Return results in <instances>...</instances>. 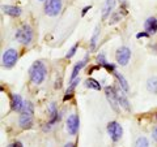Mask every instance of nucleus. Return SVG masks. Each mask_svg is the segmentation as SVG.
<instances>
[{"instance_id": "f257e3e1", "label": "nucleus", "mask_w": 157, "mask_h": 147, "mask_svg": "<svg viewBox=\"0 0 157 147\" xmlns=\"http://www.w3.org/2000/svg\"><path fill=\"white\" fill-rule=\"evenodd\" d=\"M47 69L42 61H36L29 69V78L34 85H41L46 78Z\"/></svg>"}, {"instance_id": "f03ea898", "label": "nucleus", "mask_w": 157, "mask_h": 147, "mask_svg": "<svg viewBox=\"0 0 157 147\" xmlns=\"http://www.w3.org/2000/svg\"><path fill=\"white\" fill-rule=\"evenodd\" d=\"M14 38L21 45H29L33 41V29L29 25H22L21 27L16 30Z\"/></svg>"}, {"instance_id": "7ed1b4c3", "label": "nucleus", "mask_w": 157, "mask_h": 147, "mask_svg": "<svg viewBox=\"0 0 157 147\" xmlns=\"http://www.w3.org/2000/svg\"><path fill=\"white\" fill-rule=\"evenodd\" d=\"M17 59H18V53H17V50L14 48H9V50L4 51L3 53V57H2V65L7 69H11L16 65L17 63Z\"/></svg>"}, {"instance_id": "20e7f679", "label": "nucleus", "mask_w": 157, "mask_h": 147, "mask_svg": "<svg viewBox=\"0 0 157 147\" xmlns=\"http://www.w3.org/2000/svg\"><path fill=\"white\" fill-rule=\"evenodd\" d=\"M63 3L62 0H46L45 4V13L50 17H55L58 16L62 11Z\"/></svg>"}, {"instance_id": "39448f33", "label": "nucleus", "mask_w": 157, "mask_h": 147, "mask_svg": "<svg viewBox=\"0 0 157 147\" xmlns=\"http://www.w3.org/2000/svg\"><path fill=\"white\" fill-rule=\"evenodd\" d=\"M131 59V50L128 47L126 46H122L117 50V53H115V60L118 63V65L121 66H126L127 64H128Z\"/></svg>"}, {"instance_id": "423d86ee", "label": "nucleus", "mask_w": 157, "mask_h": 147, "mask_svg": "<svg viewBox=\"0 0 157 147\" xmlns=\"http://www.w3.org/2000/svg\"><path fill=\"white\" fill-rule=\"evenodd\" d=\"M106 129H107V133H109L113 142H118L122 138V135H123V129H122V126L118 124L117 121H110L109 124H107Z\"/></svg>"}, {"instance_id": "0eeeda50", "label": "nucleus", "mask_w": 157, "mask_h": 147, "mask_svg": "<svg viewBox=\"0 0 157 147\" xmlns=\"http://www.w3.org/2000/svg\"><path fill=\"white\" fill-rule=\"evenodd\" d=\"M105 95L107 98V100L111 104L113 109L114 111H118L119 109V103H118V94H117V90L114 89L113 86H106L105 87Z\"/></svg>"}, {"instance_id": "6e6552de", "label": "nucleus", "mask_w": 157, "mask_h": 147, "mask_svg": "<svg viewBox=\"0 0 157 147\" xmlns=\"http://www.w3.org/2000/svg\"><path fill=\"white\" fill-rule=\"evenodd\" d=\"M78 126H80V119L76 113H72L68 116L67 119V131L71 135H76V133L78 131Z\"/></svg>"}, {"instance_id": "1a4fd4ad", "label": "nucleus", "mask_w": 157, "mask_h": 147, "mask_svg": "<svg viewBox=\"0 0 157 147\" xmlns=\"http://www.w3.org/2000/svg\"><path fill=\"white\" fill-rule=\"evenodd\" d=\"M24 103L22 102V98L18 94H12L11 95V108L16 112H21L22 107H24Z\"/></svg>"}, {"instance_id": "9d476101", "label": "nucleus", "mask_w": 157, "mask_h": 147, "mask_svg": "<svg viewBox=\"0 0 157 147\" xmlns=\"http://www.w3.org/2000/svg\"><path fill=\"white\" fill-rule=\"evenodd\" d=\"M144 29L149 35H153L157 33V18L156 17H149L147 18V21L144 23Z\"/></svg>"}, {"instance_id": "9b49d317", "label": "nucleus", "mask_w": 157, "mask_h": 147, "mask_svg": "<svg viewBox=\"0 0 157 147\" xmlns=\"http://www.w3.org/2000/svg\"><path fill=\"white\" fill-rule=\"evenodd\" d=\"M18 125L22 129H30L33 125V115H26V113H21L18 119Z\"/></svg>"}, {"instance_id": "f8f14e48", "label": "nucleus", "mask_w": 157, "mask_h": 147, "mask_svg": "<svg viewBox=\"0 0 157 147\" xmlns=\"http://www.w3.org/2000/svg\"><path fill=\"white\" fill-rule=\"evenodd\" d=\"M78 82H80V78H76V80L71 81V85L68 86V89L66 90V94H64V96H63V100L64 102L70 100V99L73 98V95H75V89H76V86L78 85Z\"/></svg>"}, {"instance_id": "ddd939ff", "label": "nucleus", "mask_w": 157, "mask_h": 147, "mask_svg": "<svg viewBox=\"0 0 157 147\" xmlns=\"http://www.w3.org/2000/svg\"><path fill=\"white\" fill-rule=\"evenodd\" d=\"M2 11L11 17H18V16H21V13H22L21 8H18L16 5H3Z\"/></svg>"}, {"instance_id": "4468645a", "label": "nucleus", "mask_w": 157, "mask_h": 147, "mask_svg": "<svg viewBox=\"0 0 157 147\" xmlns=\"http://www.w3.org/2000/svg\"><path fill=\"white\" fill-rule=\"evenodd\" d=\"M124 90H117V94H118V103H119V106L122 107V108H124L126 111H130V103H128V99L126 98V95L123 94Z\"/></svg>"}, {"instance_id": "2eb2a0df", "label": "nucleus", "mask_w": 157, "mask_h": 147, "mask_svg": "<svg viewBox=\"0 0 157 147\" xmlns=\"http://www.w3.org/2000/svg\"><path fill=\"white\" fill-rule=\"evenodd\" d=\"M48 112H50V121H48L47 125H52V124H55V122H58L59 119H60V116H59L58 109L54 103H51V104L48 106Z\"/></svg>"}, {"instance_id": "dca6fc26", "label": "nucleus", "mask_w": 157, "mask_h": 147, "mask_svg": "<svg viewBox=\"0 0 157 147\" xmlns=\"http://www.w3.org/2000/svg\"><path fill=\"white\" fill-rule=\"evenodd\" d=\"M86 61H88V55L85 56L84 60H81L80 63H77V64L73 66L72 74H71V81H73V80H76V78H77V76H78V73H80V70L86 65Z\"/></svg>"}, {"instance_id": "f3484780", "label": "nucleus", "mask_w": 157, "mask_h": 147, "mask_svg": "<svg viewBox=\"0 0 157 147\" xmlns=\"http://www.w3.org/2000/svg\"><path fill=\"white\" fill-rule=\"evenodd\" d=\"M113 76H114L117 80H118V83H119V87L122 90H124V92H128V90H130V87H128V82H127V80L121 74V73H118L117 70L113 73Z\"/></svg>"}, {"instance_id": "a211bd4d", "label": "nucleus", "mask_w": 157, "mask_h": 147, "mask_svg": "<svg viewBox=\"0 0 157 147\" xmlns=\"http://www.w3.org/2000/svg\"><path fill=\"white\" fill-rule=\"evenodd\" d=\"M114 4H115V0H106L105 8H104V13H102V20H106L107 17L110 16L113 8H114Z\"/></svg>"}, {"instance_id": "6ab92c4d", "label": "nucleus", "mask_w": 157, "mask_h": 147, "mask_svg": "<svg viewBox=\"0 0 157 147\" xmlns=\"http://www.w3.org/2000/svg\"><path fill=\"white\" fill-rule=\"evenodd\" d=\"M85 87H88V89H93V90H97V91H100L102 89V86H101V83L96 81L94 78H88V80L85 81Z\"/></svg>"}, {"instance_id": "aec40b11", "label": "nucleus", "mask_w": 157, "mask_h": 147, "mask_svg": "<svg viewBox=\"0 0 157 147\" xmlns=\"http://www.w3.org/2000/svg\"><path fill=\"white\" fill-rule=\"evenodd\" d=\"M147 90L152 94H157V78L156 77H151L147 81Z\"/></svg>"}, {"instance_id": "412c9836", "label": "nucleus", "mask_w": 157, "mask_h": 147, "mask_svg": "<svg viewBox=\"0 0 157 147\" xmlns=\"http://www.w3.org/2000/svg\"><path fill=\"white\" fill-rule=\"evenodd\" d=\"M98 34H100V26H96L94 33H93L92 39H90L89 51H94V48H96V46H97V41H98Z\"/></svg>"}, {"instance_id": "4be33fe9", "label": "nucleus", "mask_w": 157, "mask_h": 147, "mask_svg": "<svg viewBox=\"0 0 157 147\" xmlns=\"http://www.w3.org/2000/svg\"><path fill=\"white\" fill-rule=\"evenodd\" d=\"M21 113H26V115H34V106L32 102H25L24 107L21 109Z\"/></svg>"}, {"instance_id": "5701e85b", "label": "nucleus", "mask_w": 157, "mask_h": 147, "mask_svg": "<svg viewBox=\"0 0 157 147\" xmlns=\"http://www.w3.org/2000/svg\"><path fill=\"white\" fill-rule=\"evenodd\" d=\"M148 146H149V142L145 137H139L135 141V145H134V147H148Z\"/></svg>"}, {"instance_id": "b1692460", "label": "nucleus", "mask_w": 157, "mask_h": 147, "mask_svg": "<svg viewBox=\"0 0 157 147\" xmlns=\"http://www.w3.org/2000/svg\"><path fill=\"white\" fill-rule=\"evenodd\" d=\"M77 48H78V43H76V45H73L71 48H70V51L67 52V55H66V59H71L76 55V51H77Z\"/></svg>"}, {"instance_id": "393cba45", "label": "nucleus", "mask_w": 157, "mask_h": 147, "mask_svg": "<svg viewBox=\"0 0 157 147\" xmlns=\"http://www.w3.org/2000/svg\"><path fill=\"white\" fill-rule=\"evenodd\" d=\"M121 18H122L121 12H119V13H113L111 16H110V21H109V23H110V25H113V23H117Z\"/></svg>"}, {"instance_id": "a878e982", "label": "nucleus", "mask_w": 157, "mask_h": 147, "mask_svg": "<svg viewBox=\"0 0 157 147\" xmlns=\"http://www.w3.org/2000/svg\"><path fill=\"white\" fill-rule=\"evenodd\" d=\"M97 61H98V65H101V66H104L106 64V59H105V55L104 53H100V55L97 56Z\"/></svg>"}, {"instance_id": "bb28decb", "label": "nucleus", "mask_w": 157, "mask_h": 147, "mask_svg": "<svg viewBox=\"0 0 157 147\" xmlns=\"http://www.w3.org/2000/svg\"><path fill=\"white\" fill-rule=\"evenodd\" d=\"M104 68H105V69L109 72V73H111V74L115 72V66H114V64H110V63H106V64L104 65Z\"/></svg>"}, {"instance_id": "cd10ccee", "label": "nucleus", "mask_w": 157, "mask_h": 147, "mask_svg": "<svg viewBox=\"0 0 157 147\" xmlns=\"http://www.w3.org/2000/svg\"><path fill=\"white\" fill-rule=\"evenodd\" d=\"M147 37H149V34L147 33V31H143V33H137V34H136V38H137V39H140V38H147Z\"/></svg>"}, {"instance_id": "c85d7f7f", "label": "nucleus", "mask_w": 157, "mask_h": 147, "mask_svg": "<svg viewBox=\"0 0 157 147\" xmlns=\"http://www.w3.org/2000/svg\"><path fill=\"white\" fill-rule=\"evenodd\" d=\"M7 147H24V146H22V143H21L20 141H16V142H13V143L8 145Z\"/></svg>"}, {"instance_id": "c756f323", "label": "nucleus", "mask_w": 157, "mask_h": 147, "mask_svg": "<svg viewBox=\"0 0 157 147\" xmlns=\"http://www.w3.org/2000/svg\"><path fill=\"white\" fill-rule=\"evenodd\" d=\"M90 8H92L90 5H89V7H85L84 9H82V12H81V16H85V14H86V12H88V11H89V9H90Z\"/></svg>"}, {"instance_id": "7c9ffc66", "label": "nucleus", "mask_w": 157, "mask_h": 147, "mask_svg": "<svg viewBox=\"0 0 157 147\" xmlns=\"http://www.w3.org/2000/svg\"><path fill=\"white\" fill-rule=\"evenodd\" d=\"M152 135H153V139L157 141V128L153 129V134H152Z\"/></svg>"}, {"instance_id": "2f4dec72", "label": "nucleus", "mask_w": 157, "mask_h": 147, "mask_svg": "<svg viewBox=\"0 0 157 147\" xmlns=\"http://www.w3.org/2000/svg\"><path fill=\"white\" fill-rule=\"evenodd\" d=\"M64 147H75V145L71 143V142H68V143H66V146H64Z\"/></svg>"}, {"instance_id": "473e14b6", "label": "nucleus", "mask_w": 157, "mask_h": 147, "mask_svg": "<svg viewBox=\"0 0 157 147\" xmlns=\"http://www.w3.org/2000/svg\"><path fill=\"white\" fill-rule=\"evenodd\" d=\"M39 2H46V0H39Z\"/></svg>"}]
</instances>
